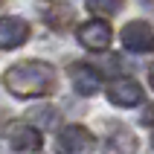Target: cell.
<instances>
[{
	"mask_svg": "<svg viewBox=\"0 0 154 154\" xmlns=\"http://www.w3.org/2000/svg\"><path fill=\"white\" fill-rule=\"evenodd\" d=\"M3 85L17 99H35L55 90V67L47 61H17L3 73Z\"/></svg>",
	"mask_w": 154,
	"mask_h": 154,
	"instance_id": "1",
	"label": "cell"
},
{
	"mask_svg": "<svg viewBox=\"0 0 154 154\" xmlns=\"http://www.w3.org/2000/svg\"><path fill=\"white\" fill-rule=\"evenodd\" d=\"M96 140L85 125H67L55 140V151L58 154H93Z\"/></svg>",
	"mask_w": 154,
	"mask_h": 154,
	"instance_id": "2",
	"label": "cell"
},
{
	"mask_svg": "<svg viewBox=\"0 0 154 154\" xmlns=\"http://www.w3.org/2000/svg\"><path fill=\"white\" fill-rule=\"evenodd\" d=\"M122 47L128 52H148L154 47V26L148 20H131L122 29Z\"/></svg>",
	"mask_w": 154,
	"mask_h": 154,
	"instance_id": "3",
	"label": "cell"
},
{
	"mask_svg": "<svg viewBox=\"0 0 154 154\" xmlns=\"http://www.w3.org/2000/svg\"><path fill=\"white\" fill-rule=\"evenodd\" d=\"M76 35H79V44L85 47V50H93V52H99V50H108V44H111V26L105 23V20H87V23H82L76 29Z\"/></svg>",
	"mask_w": 154,
	"mask_h": 154,
	"instance_id": "4",
	"label": "cell"
},
{
	"mask_svg": "<svg viewBox=\"0 0 154 154\" xmlns=\"http://www.w3.org/2000/svg\"><path fill=\"white\" fill-rule=\"evenodd\" d=\"M108 99L116 108H137L143 102V87L134 79H113L108 85Z\"/></svg>",
	"mask_w": 154,
	"mask_h": 154,
	"instance_id": "5",
	"label": "cell"
},
{
	"mask_svg": "<svg viewBox=\"0 0 154 154\" xmlns=\"http://www.w3.org/2000/svg\"><path fill=\"white\" fill-rule=\"evenodd\" d=\"M29 38V23L23 17H0V50H15Z\"/></svg>",
	"mask_w": 154,
	"mask_h": 154,
	"instance_id": "6",
	"label": "cell"
},
{
	"mask_svg": "<svg viewBox=\"0 0 154 154\" xmlns=\"http://www.w3.org/2000/svg\"><path fill=\"white\" fill-rule=\"evenodd\" d=\"M9 146L15 148V151H35V148L41 146V134L32 125H26V122H15L9 128Z\"/></svg>",
	"mask_w": 154,
	"mask_h": 154,
	"instance_id": "7",
	"label": "cell"
},
{
	"mask_svg": "<svg viewBox=\"0 0 154 154\" xmlns=\"http://www.w3.org/2000/svg\"><path fill=\"white\" fill-rule=\"evenodd\" d=\"M73 87H76L82 96H93L96 90L102 87V76H99V70L87 67V64L73 67Z\"/></svg>",
	"mask_w": 154,
	"mask_h": 154,
	"instance_id": "8",
	"label": "cell"
},
{
	"mask_svg": "<svg viewBox=\"0 0 154 154\" xmlns=\"http://www.w3.org/2000/svg\"><path fill=\"white\" fill-rule=\"evenodd\" d=\"M122 3H125V0H87V9H90V12H96V15H99V20H102V17L116 15V12L122 9Z\"/></svg>",
	"mask_w": 154,
	"mask_h": 154,
	"instance_id": "9",
	"label": "cell"
},
{
	"mask_svg": "<svg viewBox=\"0 0 154 154\" xmlns=\"http://www.w3.org/2000/svg\"><path fill=\"white\" fill-rule=\"evenodd\" d=\"M38 116L44 119V122H41L44 128H52V125H55V119H58V113H52L50 108H35V111L29 113V119H38Z\"/></svg>",
	"mask_w": 154,
	"mask_h": 154,
	"instance_id": "10",
	"label": "cell"
},
{
	"mask_svg": "<svg viewBox=\"0 0 154 154\" xmlns=\"http://www.w3.org/2000/svg\"><path fill=\"white\" fill-rule=\"evenodd\" d=\"M148 82H151V87H154V67L148 70Z\"/></svg>",
	"mask_w": 154,
	"mask_h": 154,
	"instance_id": "11",
	"label": "cell"
},
{
	"mask_svg": "<svg viewBox=\"0 0 154 154\" xmlns=\"http://www.w3.org/2000/svg\"><path fill=\"white\" fill-rule=\"evenodd\" d=\"M151 143H154V137H151Z\"/></svg>",
	"mask_w": 154,
	"mask_h": 154,
	"instance_id": "12",
	"label": "cell"
}]
</instances>
